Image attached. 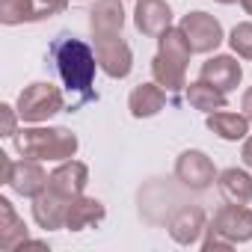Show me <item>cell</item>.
I'll return each mask as SVG.
<instances>
[{
	"mask_svg": "<svg viewBox=\"0 0 252 252\" xmlns=\"http://www.w3.org/2000/svg\"><path fill=\"white\" fill-rule=\"evenodd\" d=\"M217 187H220V196L231 205H249L252 202V175L231 166L225 172L217 175Z\"/></svg>",
	"mask_w": 252,
	"mask_h": 252,
	"instance_id": "18",
	"label": "cell"
},
{
	"mask_svg": "<svg viewBox=\"0 0 252 252\" xmlns=\"http://www.w3.org/2000/svg\"><path fill=\"white\" fill-rule=\"evenodd\" d=\"M15 152L33 160H68L77 152V137L68 128H24L12 137Z\"/></svg>",
	"mask_w": 252,
	"mask_h": 252,
	"instance_id": "3",
	"label": "cell"
},
{
	"mask_svg": "<svg viewBox=\"0 0 252 252\" xmlns=\"http://www.w3.org/2000/svg\"><path fill=\"white\" fill-rule=\"evenodd\" d=\"M240 6H243L246 15H252V0H240Z\"/></svg>",
	"mask_w": 252,
	"mask_h": 252,
	"instance_id": "28",
	"label": "cell"
},
{
	"mask_svg": "<svg viewBox=\"0 0 252 252\" xmlns=\"http://www.w3.org/2000/svg\"><path fill=\"white\" fill-rule=\"evenodd\" d=\"M205 228H208V225H205V211H202L199 205L181 208V211L169 220V234H172V240L181 243V246L199 243V237H202Z\"/></svg>",
	"mask_w": 252,
	"mask_h": 252,
	"instance_id": "14",
	"label": "cell"
},
{
	"mask_svg": "<svg viewBox=\"0 0 252 252\" xmlns=\"http://www.w3.org/2000/svg\"><path fill=\"white\" fill-rule=\"evenodd\" d=\"M240 158H243V163L252 169V137H246V143H243V152H240Z\"/></svg>",
	"mask_w": 252,
	"mask_h": 252,
	"instance_id": "27",
	"label": "cell"
},
{
	"mask_svg": "<svg viewBox=\"0 0 252 252\" xmlns=\"http://www.w3.org/2000/svg\"><path fill=\"white\" fill-rule=\"evenodd\" d=\"M63 107H65L63 92H60L54 83L39 80V83H30V86L18 95V107H15V110H18V116H21L24 122L39 125V122H48L51 116H57Z\"/></svg>",
	"mask_w": 252,
	"mask_h": 252,
	"instance_id": "5",
	"label": "cell"
},
{
	"mask_svg": "<svg viewBox=\"0 0 252 252\" xmlns=\"http://www.w3.org/2000/svg\"><path fill=\"white\" fill-rule=\"evenodd\" d=\"M205 83H211V86H217L220 92H231V89H237V83H240V77H243V68H240V63L234 60V57H228V54H217V57H211L205 65H202V74H199Z\"/></svg>",
	"mask_w": 252,
	"mask_h": 252,
	"instance_id": "12",
	"label": "cell"
},
{
	"mask_svg": "<svg viewBox=\"0 0 252 252\" xmlns=\"http://www.w3.org/2000/svg\"><path fill=\"white\" fill-rule=\"evenodd\" d=\"M125 27L122 0H98L89 9V30L92 36H119Z\"/></svg>",
	"mask_w": 252,
	"mask_h": 252,
	"instance_id": "15",
	"label": "cell"
},
{
	"mask_svg": "<svg viewBox=\"0 0 252 252\" xmlns=\"http://www.w3.org/2000/svg\"><path fill=\"white\" fill-rule=\"evenodd\" d=\"M228 45H231V51H234L237 57L252 60V21L237 24V27L231 30V36H228Z\"/></svg>",
	"mask_w": 252,
	"mask_h": 252,
	"instance_id": "23",
	"label": "cell"
},
{
	"mask_svg": "<svg viewBox=\"0 0 252 252\" xmlns=\"http://www.w3.org/2000/svg\"><path fill=\"white\" fill-rule=\"evenodd\" d=\"M187 101H190V107L205 110V113L225 110V92H220L217 86L205 83L202 77H199L196 83H190V86H187Z\"/></svg>",
	"mask_w": 252,
	"mask_h": 252,
	"instance_id": "22",
	"label": "cell"
},
{
	"mask_svg": "<svg viewBox=\"0 0 252 252\" xmlns=\"http://www.w3.org/2000/svg\"><path fill=\"white\" fill-rule=\"evenodd\" d=\"M95 57H98V65L104 74L122 80L128 77L131 68H134V54H131V45L119 36H95Z\"/></svg>",
	"mask_w": 252,
	"mask_h": 252,
	"instance_id": "8",
	"label": "cell"
},
{
	"mask_svg": "<svg viewBox=\"0 0 252 252\" xmlns=\"http://www.w3.org/2000/svg\"><path fill=\"white\" fill-rule=\"evenodd\" d=\"M42 3H45V6H48V9H51L54 15H60V12H63V9H65L68 3H71V0H42Z\"/></svg>",
	"mask_w": 252,
	"mask_h": 252,
	"instance_id": "26",
	"label": "cell"
},
{
	"mask_svg": "<svg viewBox=\"0 0 252 252\" xmlns=\"http://www.w3.org/2000/svg\"><path fill=\"white\" fill-rule=\"evenodd\" d=\"M104 205L98 199H89V196H74L71 205H68V214H65V228L68 231H83L89 225H98L104 220Z\"/></svg>",
	"mask_w": 252,
	"mask_h": 252,
	"instance_id": "17",
	"label": "cell"
},
{
	"mask_svg": "<svg viewBox=\"0 0 252 252\" xmlns=\"http://www.w3.org/2000/svg\"><path fill=\"white\" fill-rule=\"evenodd\" d=\"M30 234H27V225L24 220L15 214L12 202L9 199H0V249H21V243H27Z\"/></svg>",
	"mask_w": 252,
	"mask_h": 252,
	"instance_id": "16",
	"label": "cell"
},
{
	"mask_svg": "<svg viewBox=\"0 0 252 252\" xmlns=\"http://www.w3.org/2000/svg\"><path fill=\"white\" fill-rule=\"evenodd\" d=\"M134 24L143 36L160 39L169 27H172V9L166 0H137L134 9Z\"/></svg>",
	"mask_w": 252,
	"mask_h": 252,
	"instance_id": "10",
	"label": "cell"
},
{
	"mask_svg": "<svg viewBox=\"0 0 252 252\" xmlns=\"http://www.w3.org/2000/svg\"><path fill=\"white\" fill-rule=\"evenodd\" d=\"M175 178L184 187H190V190H208L217 181V166H214V160L205 152L187 149L175 160Z\"/></svg>",
	"mask_w": 252,
	"mask_h": 252,
	"instance_id": "9",
	"label": "cell"
},
{
	"mask_svg": "<svg viewBox=\"0 0 252 252\" xmlns=\"http://www.w3.org/2000/svg\"><path fill=\"white\" fill-rule=\"evenodd\" d=\"M0 116H3V137H15V113L9 104H0Z\"/></svg>",
	"mask_w": 252,
	"mask_h": 252,
	"instance_id": "24",
	"label": "cell"
},
{
	"mask_svg": "<svg viewBox=\"0 0 252 252\" xmlns=\"http://www.w3.org/2000/svg\"><path fill=\"white\" fill-rule=\"evenodd\" d=\"M0 158H3V181L9 184L12 193H18V196H24V199H36V196L48 187L51 175L42 169V160L24 158V160H15V163H12L6 155H0Z\"/></svg>",
	"mask_w": 252,
	"mask_h": 252,
	"instance_id": "6",
	"label": "cell"
},
{
	"mask_svg": "<svg viewBox=\"0 0 252 252\" xmlns=\"http://www.w3.org/2000/svg\"><path fill=\"white\" fill-rule=\"evenodd\" d=\"M240 110H243V116L252 122V86L243 92V98H240Z\"/></svg>",
	"mask_w": 252,
	"mask_h": 252,
	"instance_id": "25",
	"label": "cell"
},
{
	"mask_svg": "<svg viewBox=\"0 0 252 252\" xmlns=\"http://www.w3.org/2000/svg\"><path fill=\"white\" fill-rule=\"evenodd\" d=\"M190 45L181 33V27H169L158 39V54L152 60V74L166 92H181L187 86V63H190Z\"/></svg>",
	"mask_w": 252,
	"mask_h": 252,
	"instance_id": "1",
	"label": "cell"
},
{
	"mask_svg": "<svg viewBox=\"0 0 252 252\" xmlns=\"http://www.w3.org/2000/svg\"><path fill=\"white\" fill-rule=\"evenodd\" d=\"M54 12L42 3V0H0V21L6 27L24 24V21H39L51 18Z\"/></svg>",
	"mask_w": 252,
	"mask_h": 252,
	"instance_id": "19",
	"label": "cell"
},
{
	"mask_svg": "<svg viewBox=\"0 0 252 252\" xmlns=\"http://www.w3.org/2000/svg\"><path fill=\"white\" fill-rule=\"evenodd\" d=\"M166 104V92L160 83H140L131 98H128V107H131V116L134 119H149V116H158Z\"/></svg>",
	"mask_w": 252,
	"mask_h": 252,
	"instance_id": "20",
	"label": "cell"
},
{
	"mask_svg": "<svg viewBox=\"0 0 252 252\" xmlns=\"http://www.w3.org/2000/svg\"><path fill=\"white\" fill-rule=\"evenodd\" d=\"M54 63H57V71H60L63 83H65L71 92L89 95L98 57H95V51H92L86 42H80V39H65V36L57 39V42H54Z\"/></svg>",
	"mask_w": 252,
	"mask_h": 252,
	"instance_id": "2",
	"label": "cell"
},
{
	"mask_svg": "<svg viewBox=\"0 0 252 252\" xmlns=\"http://www.w3.org/2000/svg\"><path fill=\"white\" fill-rule=\"evenodd\" d=\"M208 237L202 240V249L205 252H214V249H231L237 243H246L252 240V211L246 205H231L225 202L214 220L208 222Z\"/></svg>",
	"mask_w": 252,
	"mask_h": 252,
	"instance_id": "4",
	"label": "cell"
},
{
	"mask_svg": "<svg viewBox=\"0 0 252 252\" xmlns=\"http://www.w3.org/2000/svg\"><path fill=\"white\" fill-rule=\"evenodd\" d=\"M86 184H89V169H86V163H80V160H60V166L51 172V181H48V187L51 190H57V193H63V196H68V199H74V196H80L83 190H86Z\"/></svg>",
	"mask_w": 252,
	"mask_h": 252,
	"instance_id": "13",
	"label": "cell"
},
{
	"mask_svg": "<svg viewBox=\"0 0 252 252\" xmlns=\"http://www.w3.org/2000/svg\"><path fill=\"white\" fill-rule=\"evenodd\" d=\"M205 125H208V131H214L220 140H228V143L246 140V134H249V119H246L243 113L217 110V113H208Z\"/></svg>",
	"mask_w": 252,
	"mask_h": 252,
	"instance_id": "21",
	"label": "cell"
},
{
	"mask_svg": "<svg viewBox=\"0 0 252 252\" xmlns=\"http://www.w3.org/2000/svg\"><path fill=\"white\" fill-rule=\"evenodd\" d=\"M68 205H71L68 196H63V193L45 187V190L33 199V220L39 222V228H48V231H54V228H65Z\"/></svg>",
	"mask_w": 252,
	"mask_h": 252,
	"instance_id": "11",
	"label": "cell"
},
{
	"mask_svg": "<svg viewBox=\"0 0 252 252\" xmlns=\"http://www.w3.org/2000/svg\"><path fill=\"white\" fill-rule=\"evenodd\" d=\"M178 27L193 54H211L222 45V24L208 12H187Z\"/></svg>",
	"mask_w": 252,
	"mask_h": 252,
	"instance_id": "7",
	"label": "cell"
},
{
	"mask_svg": "<svg viewBox=\"0 0 252 252\" xmlns=\"http://www.w3.org/2000/svg\"><path fill=\"white\" fill-rule=\"evenodd\" d=\"M217 3H225L228 6V3H237V0H217Z\"/></svg>",
	"mask_w": 252,
	"mask_h": 252,
	"instance_id": "29",
	"label": "cell"
}]
</instances>
